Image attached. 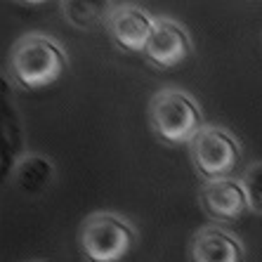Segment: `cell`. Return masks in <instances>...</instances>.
I'll return each mask as SVG.
<instances>
[{
	"mask_svg": "<svg viewBox=\"0 0 262 262\" xmlns=\"http://www.w3.org/2000/svg\"><path fill=\"white\" fill-rule=\"evenodd\" d=\"M71 67L67 48L55 36L29 31L19 36L7 55V76L19 90H43L64 76Z\"/></svg>",
	"mask_w": 262,
	"mask_h": 262,
	"instance_id": "cell-1",
	"label": "cell"
},
{
	"mask_svg": "<svg viewBox=\"0 0 262 262\" xmlns=\"http://www.w3.org/2000/svg\"><path fill=\"white\" fill-rule=\"evenodd\" d=\"M146 121L154 137L165 146H189L208 125L201 104L191 92L177 85H163L154 92L146 106Z\"/></svg>",
	"mask_w": 262,
	"mask_h": 262,
	"instance_id": "cell-2",
	"label": "cell"
},
{
	"mask_svg": "<svg viewBox=\"0 0 262 262\" xmlns=\"http://www.w3.org/2000/svg\"><path fill=\"white\" fill-rule=\"evenodd\" d=\"M137 241V227L114 210H95L78 227V250L85 262H123Z\"/></svg>",
	"mask_w": 262,
	"mask_h": 262,
	"instance_id": "cell-3",
	"label": "cell"
},
{
	"mask_svg": "<svg viewBox=\"0 0 262 262\" xmlns=\"http://www.w3.org/2000/svg\"><path fill=\"white\" fill-rule=\"evenodd\" d=\"M187 149H189L191 168L201 184L234 177L236 168L244 161L241 140L227 125H217V123H208Z\"/></svg>",
	"mask_w": 262,
	"mask_h": 262,
	"instance_id": "cell-4",
	"label": "cell"
},
{
	"mask_svg": "<svg viewBox=\"0 0 262 262\" xmlns=\"http://www.w3.org/2000/svg\"><path fill=\"white\" fill-rule=\"evenodd\" d=\"M159 14L135 3H114L104 31L114 45L125 55H144Z\"/></svg>",
	"mask_w": 262,
	"mask_h": 262,
	"instance_id": "cell-5",
	"label": "cell"
},
{
	"mask_svg": "<svg viewBox=\"0 0 262 262\" xmlns=\"http://www.w3.org/2000/svg\"><path fill=\"white\" fill-rule=\"evenodd\" d=\"M191 52H194V40H191L189 29L182 21L165 17V14L156 17L154 33L142 55L146 64L159 71H168V69L184 64L191 57Z\"/></svg>",
	"mask_w": 262,
	"mask_h": 262,
	"instance_id": "cell-6",
	"label": "cell"
},
{
	"mask_svg": "<svg viewBox=\"0 0 262 262\" xmlns=\"http://www.w3.org/2000/svg\"><path fill=\"white\" fill-rule=\"evenodd\" d=\"M196 201L213 225H229L238 222L250 213L248 194L244 189L241 177H227L217 182H203L196 191Z\"/></svg>",
	"mask_w": 262,
	"mask_h": 262,
	"instance_id": "cell-7",
	"label": "cell"
},
{
	"mask_svg": "<svg viewBox=\"0 0 262 262\" xmlns=\"http://www.w3.org/2000/svg\"><path fill=\"white\" fill-rule=\"evenodd\" d=\"M189 262H246V246L234 232L222 225H203L191 234Z\"/></svg>",
	"mask_w": 262,
	"mask_h": 262,
	"instance_id": "cell-8",
	"label": "cell"
},
{
	"mask_svg": "<svg viewBox=\"0 0 262 262\" xmlns=\"http://www.w3.org/2000/svg\"><path fill=\"white\" fill-rule=\"evenodd\" d=\"M57 177L55 161L45 154H21L10 168V182L24 196H40Z\"/></svg>",
	"mask_w": 262,
	"mask_h": 262,
	"instance_id": "cell-9",
	"label": "cell"
},
{
	"mask_svg": "<svg viewBox=\"0 0 262 262\" xmlns=\"http://www.w3.org/2000/svg\"><path fill=\"white\" fill-rule=\"evenodd\" d=\"M114 3H99V0H69V3H59L61 17L69 26L78 31H90L95 26H104L111 14Z\"/></svg>",
	"mask_w": 262,
	"mask_h": 262,
	"instance_id": "cell-10",
	"label": "cell"
},
{
	"mask_svg": "<svg viewBox=\"0 0 262 262\" xmlns=\"http://www.w3.org/2000/svg\"><path fill=\"white\" fill-rule=\"evenodd\" d=\"M244 189L248 194L250 213H255L262 217V161H253L241 175Z\"/></svg>",
	"mask_w": 262,
	"mask_h": 262,
	"instance_id": "cell-11",
	"label": "cell"
},
{
	"mask_svg": "<svg viewBox=\"0 0 262 262\" xmlns=\"http://www.w3.org/2000/svg\"><path fill=\"white\" fill-rule=\"evenodd\" d=\"M31 262H40V260H31Z\"/></svg>",
	"mask_w": 262,
	"mask_h": 262,
	"instance_id": "cell-12",
	"label": "cell"
}]
</instances>
